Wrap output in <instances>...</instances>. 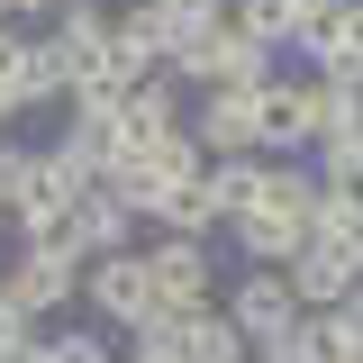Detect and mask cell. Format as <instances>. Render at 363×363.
<instances>
[{"label":"cell","mask_w":363,"mask_h":363,"mask_svg":"<svg viewBox=\"0 0 363 363\" xmlns=\"http://www.w3.org/2000/svg\"><path fill=\"white\" fill-rule=\"evenodd\" d=\"M354 272H363V236H309L281 264V281L300 309H336V300H354Z\"/></svg>","instance_id":"obj_9"},{"label":"cell","mask_w":363,"mask_h":363,"mask_svg":"<svg viewBox=\"0 0 363 363\" xmlns=\"http://www.w3.org/2000/svg\"><path fill=\"white\" fill-rule=\"evenodd\" d=\"M218 309L236 318V336H245V345H264V336H281V327L300 318V300H291V281H281V272L245 264L236 281H227V300H218Z\"/></svg>","instance_id":"obj_13"},{"label":"cell","mask_w":363,"mask_h":363,"mask_svg":"<svg viewBox=\"0 0 363 363\" xmlns=\"http://www.w3.org/2000/svg\"><path fill=\"white\" fill-rule=\"evenodd\" d=\"M291 9H300V18H318V9H336V0H291Z\"/></svg>","instance_id":"obj_30"},{"label":"cell","mask_w":363,"mask_h":363,"mask_svg":"<svg viewBox=\"0 0 363 363\" xmlns=\"http://www.w3.org/2000/svg\"><path fill=\"white\" fill-rule=\"evenodd\" d=\"M18 100H28V109H45V100H73V73H64L55 37H28V64H18Z\"/></svg>","instance_id":"obj_21"},{"label":"cell","mask_w":363,"mask_h":363,"mask_svg":"<svg viewBox=\"0 0 363 363\" xmlns=\"http://www.w3.org/2000/svg\"><path fill=\"white\" fill-rule=\"evenodd\" d=\"M182 363H255V345H245L236 318L209 300V309H182Z\"/></svg>","instance_id":"obj_18"},{"label":"cell","mask_w":363,"mask_h":363,"mask_svg":"<svg viewBox=\"0 0 363 363\" xmlns=\"http://www.w3.org/2000/svg\"><path fill=\"white\" fill-rule=\"evenodd\" d=\"M118 363H182V309H155L145 327H128V354Z\"/></svg>","instance_id":"obj_22"},{"label":"cell","mask_w":363,"mask_h":363,"mask_svg":"<svg viewBox=\"0 0 363 363\" xmlns=\"http://www.w3.org/2000/svg\"><path fill=\"white\" fill-rule=\"evenodd\" d=\"M18 109H28V100H18V82H9V73H0V128H9Z\"/></svg>","instance_id":"obj_29"},{"label":"cell","mask_w":363,"mask_h":363,"mask_svg":"<svg viewBox=\"0 0 363 363\" xmlns=\"http://www.w3.org/2000/svg\"><path fill=\"white\" fill-rule=\"evenodd\" d=\"M82 318H91V327H109V336L145 327V318H155L145 255H100V264H82Z\"/></svg>","instance_id":"obj_6"},{"label":"cell","mask_w":363,"mask_h":363,"mask_svg":"<svg viewBox=\"0 0 363 363\" xmlns=\"http://www.w3.org/2000/svg\"><path fill=\"white\" fill-rule=\"evenodd\" d=\"M291 55H309V73H318V82L363 91V0H336V9L300 18V45H291Z\"/></svg>","instance_id":"obj_10"},{"label":"cell","mask_w":363,"mask_h":363,"mask_svg":"<svg viewBox=\"0 0 363 363\" xmlns=\"http://www.w3.org/2000/svg\"><path fill=\"white\" fill-rule=\"evenodd\" d=\"M218 227H227V209H218V191H209V164L155 200V236H218Z\"/></svg>","instance_id":"obj_17"},{"label":"cell","mask_w":363,"mask_h":363,"mask_svg":"<svg viewBox=\"0 0 363 363\" xmlns=\"http://www.w3.org/2000/svg\"><path fill=\"white\" fill-rule=\"evenodd\" d=\"M318 191H327V182L309 173V155H255V200H245V209H272V218L309 227L318 218Z\"/></svg>","instance_id":"obj_14"},{"label":"cell","mask_w":363,"mask_h":363,"mask_svg":"<svg viewBox=\"0 0 363 363\" xmlns=\"http://www.w3.org/2000/svg\"><path fill=\"white\" fill-rule=\"evenodd\" d=\"M0 218H9V164H0Z\"/></svg>","instance_id":"obj_32"},{"label":"cell","mask_w":363,"mask_h":363,"mask_svg":"<svg viewBox=\"0 0 363 363\" xmlns=\"http://www.w3.org/2000/svg\"><path fill=\"white\" fill-rule=\"evenodd\" d=\"M164 45H173V28H164V9H155V0L118 9V18L100 28V82L128 91V82H145V73H164Z\"/></svg>","instance_id":"obj_7"},{"label":"cell","mask_w":363,"mask_h":363,"mask_svg":"<svg viewBox=\"0 0 363 363\" xmlns=\"http://www.w3.org/2000/svg\"><path fill=\"white\" fill-rule=\"evenodd\" d=\"M255 363H327V336H318V318L300 309L281 336H264V345H255Z\"/></svg>","instance_id":"obj_23"},{"label":"cell","mask_w":363,"mask_h":363,"mask_svg":"<svg viewBox=\"0 0 363 363\" xmlns=\"http://www.w3.org/2000/svg\"><path fill=\"white\" fill-rule=\"evenodd\" d=\"M0 300H18L28 318H64V309H82V264H73L64 245H9Z\"/></svg>","instance_id":"obj_4"},{"label":"cell","mask_w":363,"mask_h":363,"mask_svg":"<svg viewBox=\"0 0 363 363\" xmlns=\"http://www.w3.org/2000/svg\"><path fill=\"white\" fill-rule=\"evenodd\" d=\"M191 145L209 155V164H227V155H255V91H236V82H218V91H191Z\"/></svg>","instance_id":"obj_11"},{"label":"cell","mask_w":363,"mask_h":363,"mask_svg":"<svg viewBox=\"0 0 363 363\" xmlns=\"http://www.w3.org/2000/svg\"><path fill=\"white\" fill-rule=\"evenodd\" d=\"M55 245H64L73 264H100V255H136L145 236H136V218L100 191V182H91L82 200H73V218H64V236H55Z\"/></svg>","instance_id":"obj_12"},{"label":"cell","mask_w":363,"mask_h":363,"mask_svg":"<svg viewBox=\"0 0 363 363\" xmlns=\"http://www.w3.org/2000/svg\"><path fill=\"white\" fill-rule=\"evenodd\" d=\"M182 118H191V91H182L173 73H145V82L118 91V128H128V145H145V136H173Z\"/></svg>","instance_id":"obj_15"},{"label":"cell","mask_w":363,"mask_h":363,"mask_svg":"<svg viewBox=\"0 0 363 363\" xmlns=\"http://www.w3.org/2000/svg\"><path fill=\"white\" fill-rule=\"evenodd\" d=\"M155 9H164L173 37H182V28H218V18H227V0H155Z\"/></svg>","instance_id":"obj_27"},{"label":"cell","mask_w":363,"mask_h":363,"mask_svg":"<svg viewBox=\"0 0 363 363\" xmlns=\"http://www.w3.org/2000/svg\"><path fill=\"white\" fill-rule=\"evenodd\" d=\"M227 28L245 45H264V55H291L300 45V9L291 0H227Z\"/></svg>","instance_id":"obj_19"},{"label":"cell","mask_w":363,"mask_h":363,"mask_svg":"<svg viewBox=\"0 0 363 363\" xmlns=\"http://www.w3.org/2000/svg\"><path fill=\"white\" fill-rule=\"evenodd\" d=\"M209 191H218V209L236 218V209L255 200V155H227V164H209Z\"/></svg>","instance_id":"obj_26"},{"label":"cell","mask_w":363,"mask_h":363,"mask_svg":"<svg viewBox=\"0 0 363 363\" xmlns=\"http://www.w3.org/2000/svg\"><path fill=\"white\" fill-rule=\"evenodd\" d=\"M0 164H9V227H18V245H55L73 200L91 191V173H73L55 145H0Z\"/></svg>","instance_id":"obj_1"},{"label":"cell","mask_w":363,"mask_h":363,"mask_svg":"<svg viewBox=\"0 0 363 363\" xmlns=\"http://www.w3.org/2000/svg\"><path fill=\"white\" fill-rule=\"evenodd\" d=\"M164 73H173L182 91H218V82H236V91H264L272 82V55L264 45H245L236 28H182L173 45H164Z\"/></svg>","instance_id":"obj_2"},{"label":"cell","mask_w":363,"mask_h":363,"mask_svg":"<svg viewBox=\"0 0 363 363\" xmlns=\"http://www.w3.org/2000/svg\"><path fill=\"white\" fill-rule=\"evenodd\" d=\"M45 363H118L109 354V327H55V336H45Z\"/></svg>","instance_id":"obj_24"},{"label":"cell","mask_w":363,"mask_h":363,"mask_svg":"<svg viewBox=\"0 0 363 363\" xmlns=\"http://www.w3.org/2000/svg\"><path fill=\"white\" fill-rule=\"evenodd\" d=\"M227 245L245 255V264H264V272H281L300 245H309V227H291V218H272V209H236L227 218Z\"/></svg>","instance_id":"obj_16"},{"label":"cell","mask_w":363,"mask_h":363,"mask_svg":"<svg viewBox=\"0 0 363 363\" xmlns=\"http://www.w3.org/2000/svg\"><path fill=\"white\" fill-rule=\"evenodd\" d=\"M354 128H363V91L318 82V145H327V136H354Z\"/></svg>","instance_id":"obj_25"},{"label":"cell","mask_w":363,"mask_h":363,"mask_svg":"<svg viewBox=\"0 0 363 363\" xmlns=\"http://www.w3.org/2000/svg\"><path fill=\"white\" fill-rule=\"evenodd\" d=\"M0 28H18V0H0Z\"/></svg>","instance_id":"obj_31"},{"label":"cell","mask_w":363,"mask_h":363,"mask_svg":"<svg viewBox=\"0 0 363 363\" xmlns=\"http://www.w3.org/2000/svg\"><path fill=\"white\" fill-rule=\"evenodd\" d=\"M318 145V73H272L255 91V155H309Z\"/></svg>","instance_id":"obj_5"},{"label":"cell","mask_w":363,"mask_h":363,"mask_svg":"<svg viewBox=\"0 0 363 363\" xmlns=\"http://www.w3.org/2000/svg\"><path fill=\"white\" fill-rule=\"evenodd\" d=\"M309 173L345 200V209H363V128L354 136H327V145H309Z\"/></svg>","instance_id":"obj_20"},{"label":"cell","mask_w":363,"mask_h":363,"mask_svg":"<svg viewBox=\"0 0 363 363\" xmlns=\"http://www.w3.org/2000/svg\"><path fill=\"white\" fill-rule=\"evenodd\" d=\"M136 255L155 281V309H209L218 300V236H155Z\"/></svg>","instance_id":"obj_3"},{"label":"cell","mask_w":363,"mask_h":363,"mask_svg":"<svg viewBox=\"0 0 363 363\" xmlns=\"http://www.w3.org/2000/svg\"><path fill=\"white\" fill-rule=\"evenodd\" d=\"M18 345H37V318L18 309V300H0V363L18 354Z\"/></svg>","instance_id":"obj_28"},{"label":"cell","mask_w":363,"mask_h":363,"mask_svg":"<svg viewBox=\"0 0 363 363\" xmlns=\"http://www.w3.org/2000/svg\"><path fill=\"white\" fill-rule=\"evenodd\" d=\"M118 145H128V128H118V91H73L64 100V136H55V155L73 164V173H109L118 164Z\"/></svg>","instance_id":"obj_8"}]
</instances>
